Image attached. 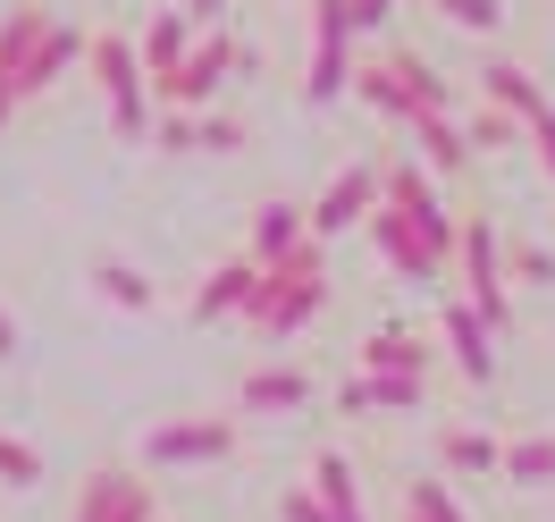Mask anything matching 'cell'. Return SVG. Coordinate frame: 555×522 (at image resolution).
Instances as JSON below:
<instances>
[{
	"mask_svg": "<svg viewBox=\"0 0 555 522\" xmlns=\"http://www.w3.org/2000/svg\"><path fill=\"white\" fill-rule=\"evenodd\" d=\"M413 136H421V161H429V169H447V177H463V169H472V152H480V143H472V127H463V118H447V110H429Z\"/></svg>",
	"mask_w": 555,
	"mask_h": 522,
	"instance_id": "cell-19",
	"label": "cell"
},
{
	"mask_svg": "<svg viewBox=\"0 0 555 522\" xmlns=\"http://www.w3.org/2000/svg\"><path fill=\"white\" fill-rule=\"evenodd\" d=\"M76 522H160L152 514V488L135 481V472H93V481L76 488Z\"/></svg>",
	"mask_w": 555,
	"mask_h": 522,
	"instance_id": "cell-11",
	"label": "cell"
},
{
	"mask_svg": "<svg viewBox=\"0 0 555 522\" xmlns=\"http://www.w3.org/2000/svg\"><path fill=\"white\" fill-rule=\"evenodd\" d=\"M203 152H244V127L236 118H203Z\"/></svg>",
	"mask_w": 555,
	"mask_h": 522,
	"instance_id": "cell-34",
	"label": "cell"
},
{
	"mask_svg": "<svg viewBox=\"0 0 555 522\" xmlns=\"http://www.w3.org/2000/svg\"><path fill=\"white\" fill-rule=\"evenodd\" d=\"M236 455V421H160L152 438H143V463H160V472H177V463H228Z\"/></svg>",
	"mask_w": 555,
	"mask_h": 522,
	"instance_id": "cell-5",
	"label": "cell"
},
{
	"mask_svg": "<svg viewBox=\"0 0 555 522\" xmlns=\"http://www.w3.org/2000/svg\"><path fill=\"white\" fill-rule=\"evenodd\" d=\"M85 68H93V85L109 93V118H118V136H127V143H143L152 127H160V118H152V68H143V42H127L118 26H109V35H93V60H85Z\"/></svg>",
	"mask_w": 555,
	"mask_h": 522,
	"instance_id": "cell-2",
	"label": "cell"
},
{
	"mask_svg": "<svg viewBox=\"0 0 555 522\" xmlns=\"http://www.w3.org/2000/svg\"><path fill=\"white\" fill-rule=\"evenodd\" d=\"M387 203L404 211V219H413V228H421L429 244H438L447 262L463 253V219H454V211H447V194L429 186V169H387Z\"/></svg>",
	"mask_w": 555,
	"mask_h": 522,
	"instance_id": "cell-6",
	"label": "cell"
},
{
	"mask_svg": "<svg viewBox=\"0 0 555 522\" xmlns=\"http://www.w3.org/2000/svg\"><path fill=\"white\" fill-rule=\"evenodd\" d=\"M17 102H26V93H17L9 76H0V136H9V118H17Z\"/></svg>",
	"mask_w": 555,
	"mask_h": 522,
	"instance_id": "cell-36",
	"label": "cell"
},
{
	"mask_svg": "<svg viewBox=\"0 0 555 522\" xmlns=\"http://www.w3.org/2000/svg\"><path fill=\"white\" fill-rule=\"evenodd\" d=\"M514 279H530V287H555V253H547V244H530V237H521V244H514Z\"/></svg>",
	"mask_w": 555,
	"mask_h": 522,
	"instance_id": "cell-32",
	"label": "cell"
},
{
	"mask_svg": "<svg viewBox=\"0 0 555 522\" xmlns=\"http://www.w3.org/2000/svg\"><path fill=\"white\" fill-rule=\"evenodd\" d=\"M463 287H472V304H480L488 329L514 320V304H505V253H496V228H488V219H463Z\"/></svg>",
	"mask_w": 555,
	"mask_h": 522,
	"instance_id": "cell-7",
	"label": "cell"
},
{
	"mask_svg": "<svg viewBox=\"0 0 555 522\" xmlns=\"http://www.w3.org/2000/svg\"><path fill=\"white\" fill-rule=\"evenodd\" d=\"M85 60H93V35L68 26V17H51V35H42L35 51H26V68H17V93L35 102V93H51V85H60L68 68H85Z\"/></svg>",
	"mask_w": 555,
	"mask_h": 522,
	"instance_id": "cell-10",
	"label": "cell"
},
{
	"mask_svg": "<svg viewBox=\"0 0 555 522\" xmlns=\"http://www.w3.org/2000/svg\"><path fill=\"white\" fill-rule=\"evenodd\" d=\"M312 405V371H244L236 387V413H295Z\"/></svg>",
	"mask_w": 555,
	"mask_h": 522,
	"instance_id": "cell-17",
	"label": "cell"
},
{
	"mask_svg": "<svg viewBox=\"0 0 555 522\" xmlns=\"http://www.w3.org/2000/svg\"><path fill=\"white\" fill-rule=\"evenodd\" d=\"M17 354V320H9V304H0V362Z\"/></svg>",
	"mask_w": 555,
	"mask_h": 522,
	"instance_id": "cell-37",
	"label": "cell"
},
{
	"mask_svg": "<svg viewBox=\"0 0 555 522\" xmlns=\"http://www.w3.org/2000/svg\"><path fill=\"white\" fill-rule=\"evenodd\" d=\"M480 102H496V110H514L521 127H530V118H539V110H547V93H539V85H530V68H521V60H488V68H480Z\"/></svg>",
	"mask_w": 555,
	"mask_h": 522,
	"instance_id": "cell-18",
	"label": "cell"
},
{
	"mask_svg": "<svg viewBox=\"0 0 555 522\" xmlns=\"http://www.w3.org/2000/svg\"><path fill=\"white\" fill-rule=\"evenodd\" d=\"M253 295H261V262H253V253H228V262L194 287V320H244Z\"/></svg>",
	"mask_w": 555,
	"mask_h": 522,
	"instance_id": "cell-12",
	"label": "cell"
},
{
	"mask_svg": "<svg viewBox=\"0 0 555 522\" xmlns=\"http://www.w3.org/2000/svg\"><path fill=\"white\" fill-rule=\"evenodd\" d=\"M379 203H387V177L379 169H337V177H328V194L312 203V237H346V228H362Z\"/></svg>",
	"mask_w": 555,
	"mask_h": 522,
	"instance_id": "cell-8",
	"label": "cell"
},
{
	"mask_svg": "<svg viewBox=\"0 0 555 522\" xmlns=\"http://www.w3.org/2000/svg\"><path fill=\"white\" fill-rule=\"evenodd\" d=\"M505 481L514 488H555V438H505Z\"/></svg>",
	"mask_w": 555,
	"mask_h": 522,
	"instance_id": "cell-24",
	"label": "cell"
},
{
	"mask_svg": "<svg viewBox=\"0 0 555 522\" xmlns=\"http://www.w3.org/2000/svg\"><path fill=\"white\" fill-rule=\"evenodd\" d=\"M371 244H379V262L396 270V279H438V270H447V253L421 237V228H413V219H404L396 203L371 211Z\"/></svg>",
	"mask_w": 555,
	"mask_h": 522,
	"instance_id": "cell-9",
	"label": "cell"
},
{
	"mask_svg": "<svg viewBox=\"0 0 555 522\" xmlns=\"http://www.w3.org/2000/svg\"><path fill=\"white\" fill-rule=\"evenodd\" d=\"M278 522H337V514H328L320 488H286V497H278Z\"/></svg>",
	"mask_w": 555,
	"mask_h": 522,
	"instance_id": "cell-31",
	"label": "cell"
},
{
	"mask_svg": "<svg viewBox=\"0 0 555 522\" xmlns=\"http://www.w3.org/2000/svg\"><path fill=\"white\" fill-rule=\"evenodd\" d=\"M93 295L118 304V313H152V279H143L135 262H93Z\"/></svg>",
	"mask_w": 555,
	"mask_h": 522,
	"instance_id": "cell-23",
	"label": "cell"
},
{
	"mask_svg": "<svg viewBox=\"0 0 555 522\" xmlns=\"http://www.w3.org/2000/svg\"><path fill=\"white\" fill-rule=\"evenodd\" d=\"M185 9H194V17H219V9H228V0H185Z\"/></svg>",
	"mask_w": 555,
	"mask_h": 522,
	"instance_id": "cell-38",
	"label": "cell"
},
{
	"mask_svg": "<svg viewBox=\"0 0 555 522\" xmlns=\"http://www.w3.org/2000/svg\"><path fill=\"white\" fill-rule=\"evenodd\" d=\"M447 26H463V35H496L505 26V0H429Z\"/></svg>",
	"mask_w": 555,
	"mask_h": 522,
	"instance_id": "cell-27",
	"label": "cell"
},
{
	"mask_svg": "<svg viewBox=\"0 0 555 522\" xmlns=\"http://www.w3.org/2000/svg\"><path fill=\"white\" fill-rule=\"evenodd\" d=\"M353 102L371 110V118H396V127H421L429 110L413 102V85L396 76V60H362V76H353Z\"/></svg>",
	"mask_w": 555,
	"mask_h": 522,
	"instance_id": "cell-15",
	"label": "cell"
},
{
	"mask_svg": "<svg viewBox=\"0 0 555 522\" xmlns=\"http://www.w3.org/2000/svg\"><path fill=\"white\" fill-rule=\"evenodd\" d=\"M42 35H51V9H42V0H17V9L0 17V76H9V85H17V68H26V51H35Z\"/></svg>",
	"mask_w": 555,
	"mask_h": 522,
	"instance_id": "cell-20",
	"label": "cell"
},
{
	"mask_svg": "<svg viewBox=\"0 0 555 522\" xmlns=\"http://www.w3.org/2000/svg\"><path fill=\"white\" fill-rule=\"evenodd\" d=\"M404 522H472V514L447 497V481H413L404 488Z\"/></svg>",
	"mask_w": 555,
	"mask_h": 522,
	"instance_id": "cell-26",
	"label": "cell"
},
{
	"mask_svg": "<svg viewBox=\"0 0 555 522\" xmlns=\"http://www.w3.org/2000/svg\"><path fill=\"white\" fill-rule=\"evenodd\" d=\"M530 152H539V169L555 177V102L539 110V118H530Z\"/></svg>",
	"mask_w": 555,
	"mask_h": 522,
	"instance_id": "cell-33",
	"label": "cell"
},
{
	"mask_svg": "<svg viewBox=\"0 0 555 522\" xmlns=\"http://www.w3.org/2000/svg\"><path fill=\"white\" fill-rule=\"evenodd\" d=\"M362 371H429V346L413 329H371L362 338Z\"/></svg>",
	"mask_w": 555,
	"mask_h": 522,
	"instance_id": "cell-21",
	"label": "cell"
},
{
	"mask_svg": "<svg viewBox=\"0 0 555 522\" xmlns=\"http://www.w3.org/2000/svg\"><path fill=\"white\" fill-rule=\"evenodd\" d=\"M152 143H160V152H203V118L160 102V127H152Z\"/></svg>",
	"mask_w": 555,
	"mask_h": 522,
	"instance_id": "cell-30",
	"label": "cell"
},
{
	"mask_svg": "<svg viewBox=\"0 0 555 522\" xmlns=\"http://www.w3.org/2000/svg\"><path fill=\"white\" fill-rule=\"evenodd\" d=\"M228 76H244V42L203 35V42H194V60L160 85V102H169V110H203V102H219V85H228Z\"/></svg>",
	"mask_w": 555,
	"mask_h": 522,
	"instance_id": "cell-4",
	"label": "cell"
},
{
	"mask_svg": "<svg viewBox=\"0 0 555 522\" xmlns=\"http://www.w3.org/2000/svg\"><path fill=\"white\" fill-rule=\"evenodd\" d=\"M387 17H396V0H353V26H362V35H379Z\"/></svg>",
	"mask_w": 555,
	"mask_h": 522,
	"instance_id": "cell-35",
	"label": "cell"
},
{
	"mask_svg": "<svg viewBox=\"0 0 555 522\" xmlns=\"http://www.w3.org/2000/svg\"><path fill=\"white\" fill-rule=\"evenodd\" d=\"M454 463V472H472V481H480V472H505V447H496V438H488V430H447V447H438Z\"/></svg>",
	"mask_w": 555,
	"mask_h": 522,
	"instance_id": "cell-25",
	"label": "cell"
},
{
	"mask_svg": "<svg viewBox=\"0 0 555 522\" xmlns=\"http://www.w3.org/2000/svg\"><path fill=\"white\" fill-rule=\"evenodd\" d=\"M447 354H454V371L472 387H488L496 380V329L480 320V304L463 295V304H447Z\"/></svg>",
	"mask_w": 555,
	"mask_h": 522,
	"instance_id": "cell-13",
	"label": "cell"
},
{
	"mask_svg": "<svg viewBox=\"0 0 555 522\" xmlns=\"http://www.w3.org/2000/svg\"><path fill=\"white\" fill-rule=\"evenodd\" d=\"M312 488L328 497V514H337V522H371V514H362V481H353L346 455H320V463H312Z\"/></svg>",
	"mask_w": 555,
	"mask_h": 522,
	"instance_id": "cell-22",
	"label": "cell"
},
{
	"mask_svg": "<svg viewBox=\"0 0 555 522\" xmlns=\"http://www.w3.org/2000/svg\"><path fill=\"white\" fill-rule=\"evenodd\" d=\"M396 76H404V85H413V102H421V110H447V76L429 68V60H421V51H396Z\"/></svg>",
	"mask_w": 555,
	"mask_h": 522,
	"instance_id": "cell-28",
	"label": "cell"
},
{
	"mask_svg": "<svg viewBox=\"0 0 555 522\" xmlns=\"http://www.w3.org/2000/svg\"><path fill=\"white\" fill-rule=\"evenodd\" d=\"M35 481H42V455L26 447V438L0 430V488H35Z\"/></svg>",
	"mask_w": 555,
	"mask_h": 522,
	"instance_id": "cell-29",
	"label": "cell"
},
{
	"mask_svg": "<svg viewBox=\"0 0 555 522\" xmlns=\"http://www.w3.org/2000/svg\"><path fill=\"white\" fill-rule=\"evenodd\" d=\"M421 396H429V371H362L346 380V413H421Z\"/></svg>",
	"mask_w": 555,
	"mask_h": 522,
	"instance_id": "cell-14",
	"label": "cell"
},
{
	"mask_svg": "<svg viewBox=\"0 0 555 522\" xmlns=\"http://www.w3.org/2000/svg\"><path fill=\"white\" fill-rule=\"evenodd\" d=\"M353 0H312V51H304V102H337V93H353V76H362V60H353Z\"/></svg>",
	"mask_w": 555,
	"mask_h": 522,
	"instance_id": "cell-3",
	"label": "cell"
},
{
	"mask_svg": "<svg viewBox=\"0 0 555 522\" xmlns=\"http://www.w3.org/2000/svg\"><path fill=\"white\" fill-rule=\"evenodd\" d=\"M304 237H312V211H304V203H261V211H253L244 253H253V262H286Z\"/></svg>",
	"mask_w": 555,
	"mask_h": 522,
	"instance_id": "cell-16",
	"label": "cell"
},
{
	"mask_svg": "<svg viewBox=\"0 0 555 522\" xmlns=\"http://www.w3.org/2000/svg\"><path fill=\"white\" fill-rule=\"evenodd\" d=\"M328 304V262H320V237H304L286 262H261V295H253V329L261 338H295L304 320Z\"/></svg>",
	"mask_w": 555,
	"mask_h": 522,
	"instance_id": "cell-1",
	"label": "cell"
}]
</instances>
